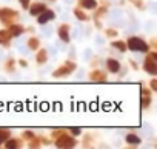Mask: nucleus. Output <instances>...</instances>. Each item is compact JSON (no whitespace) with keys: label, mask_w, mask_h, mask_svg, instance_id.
<instances>
[{"label":"nucleus","mask_w":157,"mask_h":149,"mask_svg":"<svg viewBox=\"0 0 157 149\" xmlns=\"http://www.w3.org/2000/svg\"><path fill=\"white\" fill-rule=\"evenodd\" d=\"M56 146L60 149H66V147H74L75 146V140L68 135V134H60L59 137H56Z\"/></svg>","instance_id":"obj_1"},{"label":"nucleus","mask_w":157,"mask_h":149,"mask_svg":"<svg viewBox=\"0 0 157 149\" xmlns=\"http://www.w3.org/2000/svg\"><path fill=\"white\" fill-rule=\"evenodd\" d=\"M157 54L155 52H151L146 58H145V63H143V68L148 74H151V76H154V74H157Z\"/></svg>","instance_id":"obj_2"},{"label":"nucleus","mask_w":157,"mask_h":149,"mask_svg":"<svg viewBox=\"0 0 157 149\" xmlns=\"http://www.w3.org/2000/svg\"><path fill=\"white\" fill-rule=\"evenodd\" d=\"M128 48L131 51H139V52H148V49H149L148 45L139 37H131L128 40Z\"/></svg>","instance_id":"obj_3"},{"label":"nucleus","mask_w":157,"mask_h":149,"mask_svg":"<svg viewBox=\"0 0 157 149\" xmlns=\"http://www.w3.org/2000/svg\"><path fill=\"white\" fill-rule=\"evenodd\" d=\"M16 19H17V13L16 11L8 9V8L0 9V20H2L5 25H13Z\"/></svg>","instance_id":"obj_4"},{"label":"nucleus","mask_w":157,"mask_h":149,"mask_svg":"<svg viewBox=\"0 0 157 149\" xmlns=\"http://www.w3.org/2000/svg\"><path fill=\"white\" fill-rule=\"evenodd\" d=\"M75 69V65L74 63H71V61H68L66 65H63V66H60V68H57L54 72H52V76L57 79V77H66V76H69V74L72 72Z\"/></svg>","instance_id":"obj_5"},{"label":"nucleus","mask_w":157,"mask_h":149,"mask_svg":"<svg viewBox=\"0 0 157 149\" xmlns=\"http://www.w3.org/2000/svg\"><path fill=\"white\" fill-rule=\"evenodd\" d=\"M54 17H56V14H54L52 11L45 9L43 13H40V14H39V23H40V25H45L48 20H52Z\"/></svg>","instance_id":"obj_6"},{"label":"nucleus","mask_w":157,"mask_h":149,"mask_svg":"<svg viewBox=\"0 0 157 149\" xmlns=\"http://www.w3.org/2000/svg\"><path fill=\"white\" fill-rule=\"evenodd\" d=\"M59 37L63 40V42H69V26L68 25H62L59 28Z\"/></svg>","instance_id":"obj_7"},{"label":"nucleus","mask_w":157,"mask_h":149,"mask_svg":"<svg viewBox=\"0 0 157 149\" xmlns=\"http://www.w3.org/2000/svg\"><path fill=\"white\" fill-rule=\"evenodd\" d=\"M8 32L11 34V37H19V35L23 32V28H22L20 25H17V23H13V25H10Z\"/></svg>","instance_id":"obj_8"},{"label":"nucleus","mask_w":157,"mask_h":149,"mask_svg":"<svg viewBox=\"0 0 157 149\" xmlns=\"http://www.w3.org/2000/svg\"><path fill=\"white\" fill-rule=\"evenodd\" d=\"M46 9V6L43 5V3H36V5H33L31 8H29V14L31 16H39L40 13H43Z\"/></svg>","instance_id":"obj_9"},{"label":"nucleus","mask_w":157,"mask_h":149,"mask_svg":"<svg viewBox=\"0 0 157 149\" xmlns=\"http://www.w3.org/2000/svg\"><path fill=\"white\" fill-rule=\"evenodd\" d=\"M106 66H108L109 72H119V69H120V63L117 60H114V58H108Z\"/></svg>","instance_id":"obj_10"},{"label":"nucleus","mask_w":157,"mask_h":149,"mask_svg":"<svg viewBox=\"0 0 157 149\" xmlns=\"http://www.w3.org/2000/svg\"><path fill=\"white\" fill-rule=\"evenodd\" d=\"M151 103V97H149V91L142 89V109H146Z\"/></svg>","instance_id":"obj_11"},{"label":"nucleus","mask_w":157,"mask_h":149,"mask_svg":"<svg viewBox=\"0 0 157 149\" xmlns=\"http://www.w3.org/2000/svg\"><path fill=\"white\" fill-rule=\"evenodd\" d=\"M91 80L93 82H105L106 80V76H105V74L103 72H100V71H93L91 72Z\"/></svg>","instance_id":"obj_12"},{"label":"nucleus","mask_w":157,"mask_h":149,"mask_svg":"<svg viewBox=\"0 0 157 149\" xmlns=\"http://www.w3.org/2000/svg\"><path fill=\"white\" fill-rule=\"evenodd\" d=\"M11 40V34L8 31H0V45H6L8 42Z\"/></svg>","instance_id":"obj_13"},{"label":"nucleus","mask_w":157,"mask_h":149,"mask_svg":"<svg viewBox=\"0 0 157 149\" xmlns=\"http://www.w3.org/2000/svg\"><path fill=\"white\" fill-rule=\"evenodd\" d=\"M46 60H48V52H46L45 49H40V51L37 52V61H39L40 65H43Z\"/></svg>","instance_id":"obj_14"},{"label":"nucleus","mask_w":157,"mask_h":149,"mask_svg":"<svg viewBox=\"0 0 157 149\" xmlns=\"http://www.w3.org/2000/svg\"><path fill=\"white\" fill-rule=\"evenodd\" d=\"M5 144H6L8 149H17V147L20 146V141H19V140H14V138H11V140L8 138V140L5 141Z\"/></svg>","instance_id":"obj_15"},{"label":"nucleus","mask_w":157,"mask_h":149,"mask_svg":"<svg viewBox=\"0 0 157 149\" xmlns=\"http://www.w3.org/2000/svg\"><path fill=\"white\" fill-rule=\"evenodd\" d=\"M126 141L129 144H140V138L136 135V134H128L126 135Z\"/></svg>","instance_id":"obj_16"},{"label":"nucleus","mask_w":157,"mask_h":149,"mask_svg":"<svg viewBox=\"0 0 157 149\" xmlns=\"http://www.w3.org/2000/svg\"><path fill=\"white\" fill-rule=\"evenodd\" d=\"M10 131L8 129H0V144H2V143H5L8 138H10Z\"/></svg>","instance_id":"obj_17"},{"label":"nucleus","mask_w":157,"mask_h":149,"mask_svg":"<svg viewBox=\"0 0 157 149\" xmlns=\"http://www.w3.org/2000/svg\"><path fill=\"white\" fill-rule=\"evenodd\" d=\"M74 16L78 19V20H82V22H85V20H88V16L85 14V13H82V9H74Z\"/></svg>","instance_id":"obj_18"},{"label":"nucleus","mask_w":157,"mask_h":149,"mask_svg":"<svg viewBox=\"0 0 157 149\" xmlns=\"http://www.w3.org/2000/svg\"><path fill=\"white\" fill-rule=\"evenodd\" d=\"M28 48H29V49H33V51H36V49L39 48V40H37L36 37L29 39V40H28Z\"/></svg>","instance_id":"obj_19"},{"label":"nucleus","mask_w":157,"mask_h":149,"mask_svg":"<svg viewBox=\"0 0 157 149\" xmlns=\"http://www.w3.org/2000/svg\"><path fill=\"white\" fill-rule=\"evenodd\" d=\"M96 0H82V6H85V8H88V9H91V8H96Z\"/></svg>","instance_id":"obj_20"},{"label":"nucleus","mask_w":157,"mask_h":149,"mask_svg":"<svg viewBox=\"0 0 157 149\" xmlns=\"http://www.w3.org/2000/svg\"><path fill=\"white\" fill-rule=\"evenodd\" d=\"M113 46H114V48H117V49H119V51H122V52H123V51H126V43H125V42H114V43H113Z\"/></svg>","instance_id":"obj_21"},{"label":"nucleus","mask_w":157,"mask_h":149,"mask_svg":"<svg viewBox=\"0 0 157 149\" xmlns=\"http://www.w3.org/2000/svg\"><path fill=\"white\" fill-rule=\"evenodd\" d=\"M39 144H40V140H37V138H31V143H29V147H39Z\"/></svg>","instance_id":"obj_22"},{"label":"nucleus","mask_w":157,"mask_h":149,"mask_svg":"<svg viewBox=\"0 0 157 149\" xmlns=\"http://www.w3.org/2000/svg\"><path fill=\"white\" fill-rule=\"evenodd\" d=\"M69 131L72 132V135H80V132H82V129H80V128H71Z\"/></svg>","instance_id":"obj_23"},{"label":"nucleus","mask_w":157,"mask_h":149,"mask_svg":"<svg viewBox=\"0 0 157 149\" xmlns=\"http://www.w3.org/2000/svg\"><path fill=\"white\" fill-rule=\"evenodd\" d=\"M33 137H34V134H33V132H29V131L23 132V138H26V140H31Z\"/></svg>","instance_id":"obj_24"},{"label":"nucleus","mask_w":157,"mask_h":149,"mask_svg":"<svg viewBox=\"0 0 157 149\" xmlns=\"http://www.w3.org/2000/svg\"><path fill=\"white\" fill-rule=\"evenodd\" d=\"M106 35L108 37H114V35H117V32L114 29H106Z\"/></svg>","instance_id":"obj_25"},{"label":"nucleus","mask_w":157,"mask_h":149,"mask_svg":"<svg viewBox=\"0 0 157 149\" xmlns=\"http://www.w3.org/2000/svg\"><path fill=\"white\" fill-rule=\"evenodd\" d=\"M20 5L23 8H29V0H20Z\"/></svg>","instance_id":"obj_26"},{"label":"nucleus","mask_w":157,"mask_h":149,"mask_svg":"<svg viewBox=\"0 0 157 149\" xmlns=\"http://www.w3.org/2000/svg\"><path fill=\"white\" fill-rule=\"evenodd\" d=\"M151 89L157 91V80H151Z\"/></svg>","instance_id":"obj_27"},{"label":"nucleus","mask_w":157,"mask_h":149,"mask_svg":"<svg viewBox=\"0 0 157 149\" xmlns=\"http://www.w3.org/2000/svg\"><path fill=\"white\" fill-rule=\"evenodd\" d=\"M13 66H14V63H13V60H11V61H8V65H6V68H8V69H13Z\"/></svg>","instance_id":"obj_28"}]
</instances>
